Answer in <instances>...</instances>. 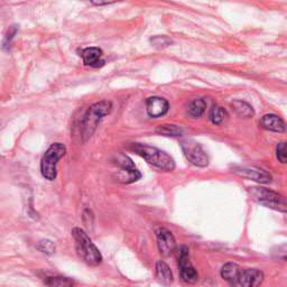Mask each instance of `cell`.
<instances>
[{"label":"cell","mask_w":287,"mask_h":287,"mask_svg":"<svg viewBox=\"0 0 287 287\" xmlns=\"http://www.w3.org/2000/svg\"><path fill=\"white\" fill-rule=\"evenodd\" d=\"M221 277L231 287H258L264 280V273L257 268H241L236 263H227L221 268Z\"/></svg>","instance_id":"6da1fadb"},{"label":"cell","mask_w":287,"mask_h":287,"mask_svg":"<svg viewBox=\"0 0 287 287\" xmlns=\"http://www.w3.org/2000/svg\"><path fill=\"white\" fill-rule=\"evenodd\" d=\"M129 150L135 152L137 155L141 156L145 161L153 165L154 167L163 170V172H172L175 168L174 159L167 153H165L156 147L145 145V144H131Z\"/></svg>","instance_id":"7a4b0ae2"},{"label":"cell","mask_w":287,"mask_h":287,"mask_svg":"<svg viewBox=\"0 0 287 287\" xmlns=\"http://www.w3.org/2000/svg\"><path fill=\"white\" fill-rule=\"evenodd\" d=\"M72 236L75 241V249L79 257L90 266H98L102 262V255L97 246L93 244L90 237L81 228L72 230Z\"/></svg>","instance_id":"3957f363"},{"label":"cell","mask_w":287,"mask_h":287,"mask_svg":"<svg viewBox=\"0 0 287 287\" xmlns=\"http://www.w3.org/2000/svg\"><path fill=\"white\" fill-rule=\"evenodd\" d=\"M112 110V103L107 100L97 102L92 104L87 110L83 121H82V137L83 140L87 141L89 138L95 134L98 128L99 123L102 120L104 116L109 114Z\"/></svg>","instance_id":"277c9868"},{"label":"cell","mask_w":287,"mask_h":287,"mask_svg":"<svg viewBox=\"0 0 287 287\" xmlns=\"http://www.w3.org/2000/svg\"><path fill=\"white\" fill-rule=\"evenodd\" d=\"M66 153V147L61 142H55L49 146L44 154L41 162L42 175L48 181H53L58 176V163Z\"/></svg>","instance_id":"5b68a950"},{"label":"cell","mask_w":287,"mask_h":287,"mask_svg":"<svg viewBox=\"0 0 287 287\" xmlns=\"http://www.w3.org/2000/svg\"><path fill=\"white\" fill-rule=\"evenodd\" d=\"M249 194L253 201L262 204L264 207L274 209L276 211L284 213L287 211V204L285 198L278 194V193L265 189V187L253 186L249 187Z\"/></svg>","instance_id":"8992f818"},{"label":"cell","mask_w":287,"mask_h":287,"mask_svg":"<svg viewBox=\"0 0 287 287\" xmlns=\"http://www.w3.org/2000/svg\"><path fill=\"white\" fill-rule=\"evenodd\" d=\"M189 248L186 246H181L178 248V262L180 268L181 279L187 284H195L198 280V274L196 269L190 262Z\"/></svg>","instance_id":"52a82bcc"},{"label":"cell","mask_w":287,"mask_h":287,"mask_svg":"<svg viewBox=\"0 0 287 287\" xmlns=\"http://www.w3.org/2000/svg\"><path fill=\"white\" fill-rule=\"evenodd\" d=\"M182 150L185 157L191 164L195 165L197 167H206L209 165V157L206 151L200 144L193 140H185L181 144Z\"/></svg>","instance_id":"ba28073f"},{"label":"cell","mask_w":287,"mask_h":287,"mask_svg":"<svg viewBox=\"0 0 287 287\" xmlns=\"http://www.w3.org/2000/svg\"><path fill=\"white\" fill-rule=\"evenodd\" d=\"M116 164L119 165L121 168L118 178L119 181L124 182V183H134L141 178L140 172L136 168L135 164L127 155H123V154L118 155L116 158Z\"/></svg>","instance_id":"9c48e42d"},{"label":"cell","mask_w":287,"mask_h":287,"mask_svg":"<svg viewBox=\"0 0 287 287\" xmlns=\"http://www.w3.org/2000/svg\"><path fill=\"white\" fill-rule=\"evenodd\" d=\"M233 172L236 175L240 176V178L255 181V182H258V183H263V184L269 183V182L272 181V175L262 168L235 166L233 168Z\"/></svg>","instance_id":"30bf717a"},{"label":"cell","mask_w":287,"mask_h":287,"mask_svg":"<svg viewBox=\"0 0 287 287\" xmlns=\"http://www.w3.org/2000/svg\"><path fill=\"white\" fill-rule=\"evenodd\" d=\"M157 246L161 255L164 257L169 256L176 248V241L173 234L166 228H158L156 230Z\"/></svg>","instance_id":"8fae6325"},{"label":"cell","mask_w":287,"mask_h":287,"mask_svg":"<svg viewBox=\"0 0 287 287\" xmlns=\"http://www.w3.org/2000/svg\"><path fill=\"white\" fill-rule=\"evenodd\" d=\"M147 113L152 118H159L166 114L169 109V103L166 99L161 97H151L146 101Z\"/></svg>","instance_id":"7c38bea8"},{"label":"cell","mask_w":287,"mask_h":287,"mask_svg":"<svg viewBox=\"0 0 287 287\" xmlns=\"http://www.w3.org/2000/svg\"><path fill=\"white\" fill-rule=\"evenodd\" d=\"M103 52L101 48L99 47H87L82 49L81 56L83 60V63L90 68H101L104 64V61L102 60Z\"/></svg>","instance_id":"4fadbf2b"},{"label":"cell","mask_w":287,"mask_h":287,"mask_svg":"<svg viewBox=\"0 0 287 287\" xmlns=\"http://www.w3.org/2000/svg\"><path fill=\"white\" fill-rule=\"evenodd\" d=\"M155 277L159 284L164 286H170L174 281V276L169 266L163 261H158L155 266Z\"/></svg>","instance_id":"5bb4252c"},{"label":"cell","mask_w":287,"mask_h":287,"mask_svg":"<svg viewBox=\"0 0 287 287\" xmlns=\"http://www.w3.org/2000/svg\"><path fill=\"white\" fill-rule=\"evenodd\" d=\"M261 126L264 129L275 131V132H284L285 131V123L280 117L273 113L265 114L261 120Z\"/></svg>","instance_id":"9a60e30c"},{"label":"cell","mask_w":287,"mask_h":287,"mask_svg":"<svg viewBox=\"0 0 287 287\" xmlns=\"http://www.w3.org/2000/svg\"><path fill=\"white\" fill-rule=\"evenodd\" d=\"M234 111L242 118H251L255 114V110L250 106L249 103L242 100H235L231 103Z\"/></svg>","instance_id":"2e32d148"},{"label":"cell","mask_w":287,"mask_h":287,"mask_svg":"<svg viewBox=\"0 0 287 287\" xmlns=\"http://www.w3.org/2000/svg\"><path fill=\"white\" fill-rule=\"evenodd\" d=\"M206 109H207L206 100L202 98H198L191 102L189 109H187V113H189L191 118L196 119V118L201 117V116L204 113V111H206Z\"/></svg>","instance_id":"e0dca14e"},{"label":"cell","mask_w":287,"mask_h":287,"mask_svg":"<svg viewBox=\"0 0 287 287\" xmlns=\"http://www.w3.org/2000/svg\"><path fill=\"white\" fill-rule=\"evenodd\" d=\"M209 118L213 125H222L228 118V112L224 108L220 106H214L210 110Z\"/></svg>","instance_id":"ac0fdd59"},{"label":"cell","mask_w":287,"mask_h":287,"mask_svg":"<svg viewBox=\"0 0 287 287\" xmlns=\"http://www.w3.org/2000/svg\"><path fill=\"white\" fill-rule=\"evenodd\" d=\"M44 283L47 287H73V280L64 276H52V277H46Z\"/></svg>","instance_id":"d6986e66"},{"label":"cell","mask_w":287,"mask_h":287,"mask_svg":"<svg viewBox=\"0 0 287 287\" xmlns=\"http://www.w3.org/2000/svg\"><path fill=\"white\" fill-rule=\"evenodd\" d=\"M156 132L158 135L162 136H167V137H180L183 134V130H182L180 127L176 125H169L165 124L158 126L156 128Z\"/></svg>","instance_id":"ffe728a7"},{"label":"cell","mask_w":287,"mask_h":287,"mask_svg":"<svg viewBox=\"0 0 287 287\" xmlns=\"http://www.w3.org/2000/svg\"><path fill=\"white\" fill-rule=\"evenodd\" d=\"M36 247L38 250L46 253V255H53V253L55 252V245L53 244V241L48 240V239L38 241Z\"/></svg>","instance_id":"44dd1931"},{"label":"cell","mask_w":287,"mask_h":287,"mask_svg":"<svg viewBox=\"0 0 287 287\" xmlns=\"http://www.w3.org/2000/svg\"><path fill=\"white\" fill-rule=\"evenodd\" d=\"M151 42L153 45L157 48L167 47L168 45H170V43H172V41H170L169 38L166 36H156V37L152 38Z\"/></svg>","instance_id":"7402d4cb"},{"label":"cell","mask_w":287,"mask_h":287,"mask_svg":"<svg viewBox=\"0 0 287 287\" xmlns=\"http://www.w3.org/2000/svg\"><path fill=\"white\" fill-rule=\"evenodd\" d=\"M16 33H17V27H16V26H12L8 30L6 36H5V40L3 42V48L4 49H8L9 48L10 44H12V40L15 37Z\"/></svg>","instance_id":"603a6c76"},{"label":"cell","mask_w":287,"mask_h":287,"mask_svg":"<svg viewBox=\"0 0 287 287\" xmlns=\"http://www.w3.org/2000/svg\"><path fill=\"white\" fill-rule=\"evenodd\" d=\"M277 159L285 164L286 163V144L285 142H279L277 145Z\"/></svg>","instance_id":"cb8c5ba5"}]
</instances>
